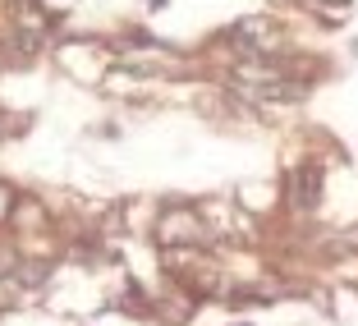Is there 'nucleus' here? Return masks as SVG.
Returning <instances> with one entry per match:
<instances>
[{
	"label": "nucleus",
	"instance_id": "4",
	"mask_svg": "<svg viewBox=\"0 0 358 326\" xmlns=\"http://www.w3.org/2000/svg\"><path fill=\"white\" fill-rule=\"evenodd\" d=\"M42 5H47V10H69L74 0H42Z\"/></svg>",
	"mask_w": 358,
	"mask_h": 326
},
{
	"label": "nucleus",
	"instance_id": "2",
	"mask_svg": "<svg viewBox=\"0 0 358 326\" xmlns=\"http://www.w3.org/2000/svg\"><path fill=\"white\" fill-rule=\"evenodd\" d=\"M290 202H294L298 212H308L312 202H317V171H312V166L290 175Z\"/></svg>",
	"mask_w": 358,
	"mask_h": 326
},
{
	"label": "nucleus",
	"instance_id": "3",
	"mask_svg": "<svg viewBox=\"0 0 358 326\" xmlns=\"http://www.w3.org/2000/svg\"><path fill=\"white\" fill-rule=\"evenodd\" d=\"M10 202H14V198H10V188L0 184V221H5V212H10Z\"/></svg>",
	"mask_w": 358,
	"mask_h": 326
},
{
	"label": "nucleus",
	"instance_id": "1",
	"mask_svg": "<svg viewBox=\"0 0 358 326\" xmlns=\"http://www.w3.org/2000/svg\"><path fill=\"white\" fill-rule=\"evenodd\" d=\"M161 239H166V244H207V239H212V225H203L193 212H175V216H166Z\"/></svg>",
	"mask_w": 358,
	"mask_h": 326
}]
</instances>
